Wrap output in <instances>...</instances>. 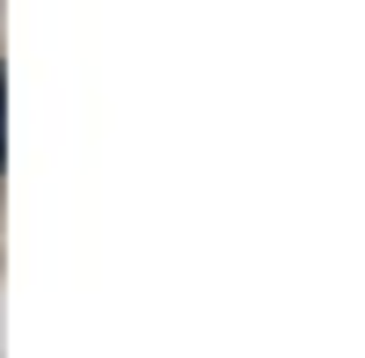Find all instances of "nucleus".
<instances>
[{"mask_svg":"<svg viewBox=\"0 0 365 358\" xmlns=\"http://www.w3.org/2000/svg\"><path fill=\"white\" fill-rule=\"evenodd\" d=\"M0 161H8V154H0Z\"/></svg>","mask_w":365,"mask_h":358,"instance_id":"nucleus-1","label":"nucleus"}]
</instances>
